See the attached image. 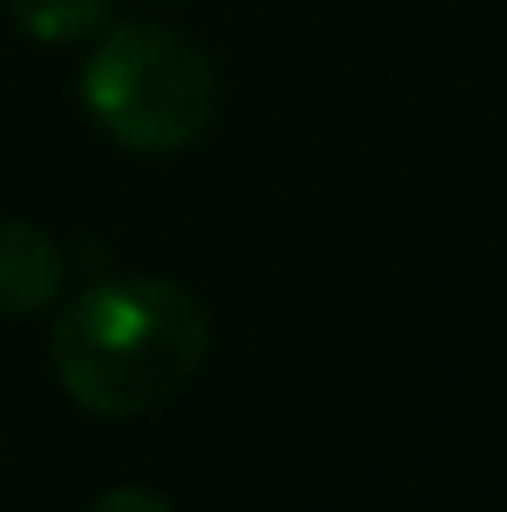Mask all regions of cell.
<instances>
[{
	"label": "cell",
	"instance_id": "1",
	"mask_svg": "<svg viewBox=\"0 0 507 512\" xmlns=\"http://www.w3.org/2000/svg\"><path fill=\"white\" fill-rule=\"evenodd\" d=\"M50 358L80 408L140 418L169 403L209 358V314L174 279H105L60 309Z\"/></svg>",
	"mask_w": 507,
	"mask_h": 512
},
{
	"label": "cell",
	"instance_id": "2",
	"mask_svg": "<svg viewBox=\"0 0 507 512\" xmlns=\"http://www.w3.org/2000/svg\"><path fill=\"white\" fill-rule=\"evenodd\" d=\"M80 100L115 145L174 155L214 125L219 75L189 35L125 20L100 30V45L80 70Z\"/></svg>",
	"mask_w": 507,
	"mask_h": 512
},
{
	"label": "cell",
	"instance_id": "3",
	"mask_svg": "<svg viewBox=\"0 0 507 512\" xmlns=\"http://www.w3.org/2000/svg\"><path fill=\"white\" fill-rule=\"evenodd\" d=\"M65 259L60 249L25 219H0V314L25 319L60 299Z\"/></svg>",
	"mask_w": 507,
	"mask_h": 512
},
{
	"label": "cell",
	"instance_id": "4",
	"mask_svg": "<svg viewBox=\"0 0 507 512\" xmlns=\"http://www.w3.org/2000/svg\"><path fill=\"white\" fill-rule=\"evenodd\" d=\"M110 0H10V20L40 45H75L110 25Z\"/></svg>",
	"mask_w": 507,
	"mask_h": 512
},
{
	"label": "cell",
	"instance_id": "5",
	"mask_svg": "<svg viewBox=\"0 0 507 512\" xmlns=\"http://www.w3.org/2000/svg\"><path fill=\"white\" fill-rule=\"evenodd\" d=\"M90 512H174V508H169L160 493H150V488H115Z\"/></svg>",
	"mask_w": 507,
	"mask_h": 512
},
{
	"label": "cell",
	"instance_id": "6",
	"mask_svg": "<svg viewBox=\"0 0 507 512\" xmlns=\"http://www.w3.org/2000/svg\"><path fill=\"white\" fill-rule=\"evenodd\" d=\"M155 5H179V0H155Z\"/></svg>",
	"mask_w": 507,
	"mask_h": 512
}]
</instances>
